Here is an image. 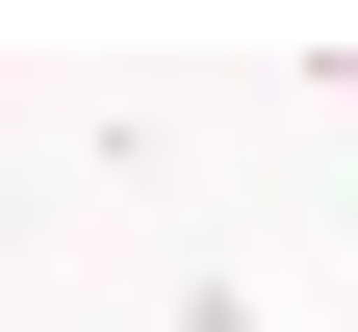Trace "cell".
I'll use <instances>...</instances> for the list:
<instances>
[{
    "label": "cell",
    "instance_id": "obj_2",
    "mask_svg": "<svg viewBox=\"0 0 358 332\" xmlns=\"http://www.w3.org/2000/svg\"><path fill=\"white\" fill-rule=\"evenodd\" d=\"M333 205H358V154H333Z\"/></svg>",
    "mask_w": 358,
    "mask_h": 332
},
{
    "label": "cell",
    "instance_id": "obj_1",
    "mask_svg": "<svg viewBox=\"0 0 358 332\" xmlns=\"http://www.w3.org/2000/svg\"><path fill=\"white\" fill-rule=\"evenodd\" d=\"M179 332H256V281H231V256H205V281H179Z\"/></svg>",
    "mask_w": 358,
    "mask_h": 332
}]
</instances>
